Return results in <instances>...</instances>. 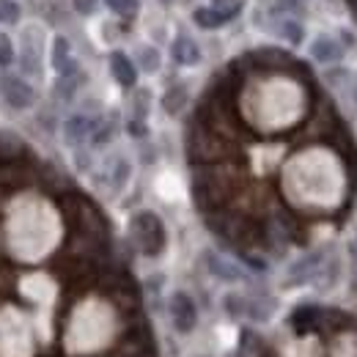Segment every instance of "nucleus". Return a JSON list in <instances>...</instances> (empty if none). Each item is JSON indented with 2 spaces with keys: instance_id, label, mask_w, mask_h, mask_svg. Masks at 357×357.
<instances>
[{
  "instance_id": "20",
  "label": "nucleus",
  "mask_w": 357,
  "mask_h": 357,
  "mask_svg": "<svg viewBox=\"0 0 357 357\" xmlns=\"http://www.w3.org/2000/svg\"><path fill=\"white\" fill-rule=\"evenodd\" d=\"M127 178H130V162H127V160H119L116 168H113V184L121 187Z\"/></svg>"
},
{
  "instance_id": "1",
  "label": "nucleus",
  "mask_w": 357,
  "mask_h": 357,
  "mask_svg": "<svg viewBox=\"0 0 357 357\" xmlns=\"http://www.w3.org/2000/svg\"><path fill=\"white\" fill-rule=\"evenodd\" d=\"M132 236L146 256H160L165 248V225L154 212H137L135 215Z\"/></svg>"
},
{
  "instance_id": "10",
  "label": "nucleus",
  "mask_w": 357,
  "mask_h": 357,
  "mask_svg": "<svg viewBox=\"0 0 357 357\" xmlns=\"http://www.w3.org/2000/svg\"><path fill=\"white\" fill-rule=\"evenodd\" d=\"M192 20H195L198 28H204V31H215V28L225 25L231 17L223 14V11H218V8H212V6H201V8L192 11Z\"/></svg>"
},
{
  "instance_id": "16",
  "label": "nucleus",
  "mask_w": 357,
  "mask_h": 357,
  "mask_svg": "<svg viewBox=\"0 0 357 357\" xmlns=\"http://www.w3.org/2000/svg\"><path fill=\"white\" fill-rule=\"evenodd\" d=\"M105 3L119 17H135V11H137V0H105Z\"/></svg>"
},
{
  "instance_id": "11",
  "label": "nucleus",
  "mask_w": 357,
  "mask_h": 357,
  "mask_svg": "<svg viewBox=\"0 0 357 357\" xmlns=\"http://www.w3.org/2000/svg\"><path fill=\"white\" fill-rule=\"evenodd\" d=\"M184 105H187V89H184V86H174V89H168V93L162 96V107H165L171 116L181 113Z\"/></svg>"
},
{
  "instance_id": "24",
  "label": "nucleus",
  "mask_w": 357,
  "mask_h": 357,
  "mask_svg": "<svg viewBox=\"0 0 357 357\" xmlns=\"http://www.w3.org/2000/svg\"><path fill=\"white\" fill-rule=\"evenodd\" d=\"M283 3H297V0H283Z\"/></svg>"
},
{
  "instance_id": "18",
  "label": "nucleus",
  "mask_w": 357,
  "mask_h": 357,
  "mask_svg": "<svg viewBox=\"0 0 357 357\" xmlns=\"http://www.w3.org/2000/svg\"><path fill=\"white\" fill-rule=\"evenodd\" d=\"M212 8L223 11V14H228L234 20L239 14V8H242V0H212Z\"/></svg>"
},
{
  "instance_id": "12",
  "label": "nucleus",
  "mask_w": 357,
  "mask_h": 357,
  "mask_svg": "<svg viewBox=\"0 0 357 357\" xmlns=\"http://www.w3.org/2000/svg\"><path fill=\"white\" fill-rule=\"evenodd\" d=\"M319 264V256H308V259H303V261H297L294 267H291V283H300V280H308L313 275V269Z\"/></svg>"
},
{
  "instance_id": "4",
  "label": "nucleus",
  "mask_w": 357,
  "mask_h": 357,
  "mask_svg": "<svg viewBox=\"0 0 357 357\" xmlns=\"http://www.w3.org/2000/svg\"><path fill=\"white\" fill-rule=\"evenodd\" d=\"M110 72H113L116 83L124 86V89H132L135 80H137V69H135V63L124 52H113L110 55Z\"/></svg>"
},
{
  "instance_id": "19",
  "label": "nucleus",
  "mask_w": 357,
  "mask_h": 357,
  "mask_svg": "<svg viewBox=\"0 0 357 357\" xmlns=\"http://www.w3.org/2000/svg\"><path fill=\"white\" fill-rule=\"evenodd\" d=\"M14 61V45L6 33H0V66H8Z\"/></svg>"
},
{
  "instance_id": "13",
  "label": "nucleus",
  "mask_w": 357,
  "mask_h": 357,
  "mask_svg": "<svg viewBox=\"0 0 357 357\" xmlns=\"http://www.w3.org/2000/svg\"><path fill=\"white\" fill-rule=\"evenodd\" d=\"M278 33H280L289 45H300V42H303V25H300V22H294V20H283Z\"/></svg>"
},
{
  "instance_id": "7",
  "label": "nucleus",
  "mask_w": 357,
  "mask_h": 357,
  "mask_svg": "<svg viewBox=\"0 0 357 357\" xmlns=\"http://www.w3.org/2000/svg\"><path fill=\"white\" fill-rule=\"evenodd\" d=\"M52 69H55L61 77L77 72V66L72 63V55H69V42H66L63 36H58V39L52 42Z\"/></svg>"
},
{
  "instance_id": "17",
  "label": "nucleus",
  "mask_w": 357,
  "mask_h": 357,
  "mask_svg": "<svg viewBox=\"0 0 357 357\" xmlns=\"http://www.w3.org/2000/svg\"><path fill=\"white\" fill-rule=\"evenodd\" d=\"M225 311L231 313V316H245V313H248L245 297H239V294H228V297H225Z\"/></svg>"
},
{
  "instance_id": "8",
  "label": "nucleus",
  "mask_w": 357,
  "mask_h": 357,
  "mask_svg": "<svg viewBox=\"0 0 357 357\" xmlns=\"http://www.w3.org/2000/svg\"><path fill=\"white\" fill-rule=\"evenodd\" d=\"M311 55L319 63H338L341 55H344V50H341L338 42H333L330 36H319L311 45Z\"/></svg>"
},
{
  "instance_id": "21",
  "label": "nucleus",
  "mask_w": 357,
  "mask_h": 357,
  "mask_svg": "<svg viewBox=\"0 0 357 357\" xmlns=\"http://www.w3.org/2000/svg\"><path fill=\"white\" fill-rule=\"evenodd\" d=\"M72 3H75L77 14H93V8H96V0H72Z\"/></svg>"
},
{
  "instance_id": "5",
  "label": "nucleus",
  "mask_w": 357,
  "mask_h": 357,
  "mask_svg": "<svg viewBox=\"0 0 357 357\" xmlns=\"http://www.w3.org/2000/svg\"><path fill=\"white\" fill-rule=\"evenodd\" d=\"M93 121H91L89 116H72V119H66V124H63V137H66V143H72V146H77V143H83L91 132H93Z\"/></svg>"
},
{
  "instance_id": "6",
  "label": "nucleus",
  "mask_w": 357,
  "mask_h": 357,
  "mask_svg": "<svg viewBox=\"0 0 357 357\" xmlns=\"http://www.w3.org/2000/svg\"><path fill=\"white\" fill-rule=\"evenodd\" d=\"M171 52H174V61L181 66H195L201 61V47L195 45L190 36H178L171 47Z\"/></svg>"
},
{
  "instance_id": "22",
  "label": "nucleus",
  "mask_w": 357,
  "mask_h": 357,
  "mask_svg": "<svg viewBox=\"0 0 357 357\" xmlns=\"http://www.w3.org/2000/svg\"><path fill=\"white\" fill-rule=\"evenodd\" d=\"M130 132H132V135H146V127H143L140 121H132V124H130Z\"/></svg>"
},
{
  "instance_id": "9",
  "label": "nucleus",
  "mask_w": 357,
  "mask_h": 357,
  "mask_svg": "<svg viewBox=\"0 0 357 357\" xmlns=\"http://www.w3.org/2000/svg\"><path fill=\"white\" fill-rule=\"evenodd\" d=\"M206 264H209V272H212L215 278L228 280V283H234V280H242V278H245V272L236 267V264L225 261V259L215 256V253H209V256H206Z\"/></svg>"
},
{
  "instance_id": "23",
  "label": "nucleus",
  "mask_w": 357,
  "mask_h": 357,
  "mask_svg": "<svg viewBox=\"0 0 357 357\" xmlns=\"http://www.w3.org/2000/svg\"><path fill=\"white\" fill-rule=\"evenodd\" d=\"M352 253H355V259H357V236H355V242H352Z\"/></svg>"
},
{
  "instance_id": "14",
  "label": "nucleus",
  "mask_w": 357,
  "mask_h": 357,
  "mask_svg": "<svg viewBox=\"0 0 357 357\" xmlns=\"http://www.w3.org/2000/svg\"><path fill=\"white\" fill-rule=\"evenodd\" d=\"M137 58H140V69H143V72H149V75H151V72H157V69H160V52H157L154 47H143Z\"/></svg>"
},
{
  "instance_id": "2",
  "label": "nucleus",
  "mask_w": 357,
  "mask_h": 357,
  "mask_svg": "<svg viewBox=\"0 0 357 357\" xmlns=\"http://www.w3.org/2000/svg\"><path fill=\"white\" fill-rule=\"evenodd\" d=\"M171 319H174V327L178 333H192L195 324H198V311H195V303L187 291H176L171 297Z\"/></svg>"
},
{
  "instance_id": "3",
  "label": "nucleus",
  "mask_w": 357,
  "mask_h": 357,
  "mask_svg": "<svg viewBox=\"0 0 357 357\" xmlns=\"http://www.w3.org/2000/svg\"><path fill=\"white\" fill-rule=\"evenodd\" d=\"M0 93H3L6 105H11L14 110H25V107H31L33 99H36L33 89H31L25 80L14 77V75H6V77L0 80Z\"/></svg>"
},
{
  "instance_id": "15",
  "label": "nucleus",
  "mask_w": 357,
  "mask_h": 357,
  "mask_svg": "<svg viewBox=\"0 0 357 357\" xmlns=\"http://www.w3.org/2000/svg\"><path fill=\"white\" fill-rule=\"evenodd\" d=\"M20 20V3L17 0H0V25H14Z\"/></svg>"
}]
</instances>
